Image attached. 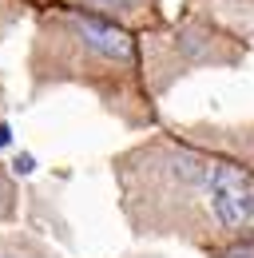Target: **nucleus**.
<instances>
[{
  "label": "nucleus",
  "mask_w": 254,
  "mask_h": 258,
  "mask_svg": "<svg viewBox=\"0 0 254 258\" xmlns=\"http://www.w3.org/2000/svg\"><path fill=\"white\" fill-rule=\"evenodd\" d=\"M207 207L215 211L222 230H238L254 223V179L238 163H211L207 167Z\"/></svg>",
  "instance_id": "obj_1"
},
{
  "label": "nucleus",
  "mask_w": 254,
  "mask_h": 258,
  "mask_svg": "<svg viewBox=\"0 0 254 258\" xmlns=\"http://www.w3.org/2000/svg\"><path fill=\"white\" fill-rule=\"evenodd\" d=\"M72 20H76V28L84 32V40L92 44L95 52H103L111 60H127L131 56V36L119 24H111L103 16H92V12H72Z\"/></svg>",
  "instance_id": "obj_2"
},
{
  "label": "nucleus",
  "mask_w": 254,
  "mask_h": 258,
  "mask_svg": "<svg viewBox=\"0 0 254 258\" xmlns=\"http://www.w3.org/2000/svg\"><path fill=\"white\" fill-rule=\"evenodd\" d=\"M215 258H254V238H242V242H230L226 250H219Z\"/></svg>",
  "instance_id": "obj_3"
},
{
  "label": "nucleus",
  "mask_w": 254,
  "mask_h": 258,
  "mask_svg": "<svg viewBox=\"0 0 254 258\" xmlns=\"http://www.w3.org/2000/svg\"><path fill=\"white\" fill-rule=\"evenodd\" d=\"M12 167H16V175H32V171H36V159H32V155H16Z\"/></svg>",
  "instance_id": "obj_4"
},
{
  "label": "nucleus",
  "mask_w": 254,
  "mask_h": 258,
  "mask_svg": "<svg viewBox=\"0 0 254 258\" xmlns=\"http://www.w3.org/2000/svg\"><path fill=\"white\" fill-rule=\"evenodd\" d=\"M8 139H12V131H8V123H0V147H8Z\"/></svg>",
  "instance_id": "obj_5"
},
{
  "label": "nucleus",
  "mask_w": 254,
  "mask_h": 258,
  "mask_svg": "<svg viewBox=\"0 0 254 258\" xmlns=\"http://www.w3.org/2000/svg\"><path fill=\"white\" fill-rule=\"evenodd\" d=\"M103 4H127V0H103Z\"/></svg>",
  "instance_id": "obj_6"
},
{
  "label": "nucleus",
  "mask_w": 254,
  "mask_h": 258,
  "mask_svg": "<svg viewBox=\"0 0 254 258\" xmlns=\"http://www.w3.org/2000/svg\"><path fill=\"white\" fill-rule=\"evenodd\" d=\"M0 258H8V254H0Z\"/></svg>",
  "instance_id": "obj_7"
}]
</instances>
